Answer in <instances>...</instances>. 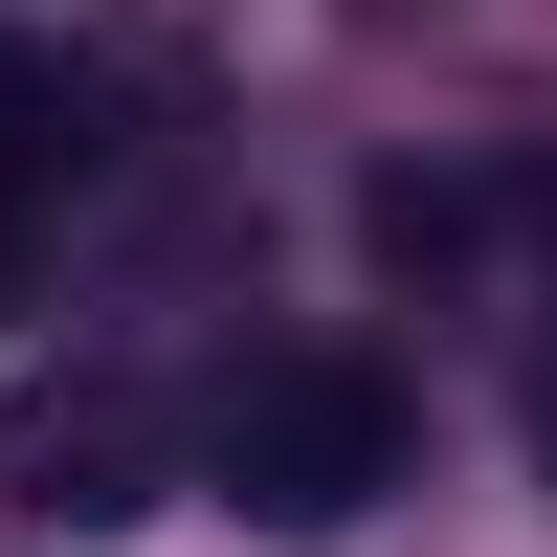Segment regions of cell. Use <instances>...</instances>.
Here are the masks:
<instances>
[{
	"instance_id": "4",
	"label": "cell",
	"mask_w": 557,
	"mask_h": 557,
	"mask_svg": "<svg viewBox=\"0 0 557 557\" xmlns=\"http://www.w3.org/2000/svg\"><path fill=\"white\" fill-rule=\"evenodd\" d=\"M535 469H557V424H535Z\"/></svg>"
},
{
	"instance_id": "2",
	"label": "cell",
	"mask_w": 557,
	"mask_h": 557,
	"mask_svg": "<svg viewBox=\"0 0 557 557\" xmlns=\"http://www.w3.org/2000/svg\"><path fill=\"white\" fill-rule=\"evenodd\" d=\"M134 469H157V401L134 380H67V401H23V446H0V491H23V513H134Z\"/></svg>"
},
{
	"instance_id": "3",
	"label": "cell",
	"mask_w": 557,
	"mask_h": 557,
	"mask_svg": "<svg viewBox=\"0 0 557 557\" xmlns=\"http://www.w3.org/2000/svg\"><path fill=\"white\" fill-rule=\"evenodd\" d=\"M89 157H112V89H89L45 23H0V223H23V201H67Z\"/></svg>"
},
{
	"instance_id": "1",
	"label": "cell",
	"mask_w": 557,
	"mask_h": 557,
	"mask_svg": "<svg viewBox=\"0 0 557 557\" xmlns=\"http://www.w3.org/2000/svg\"><path fill=\"white\" fill-rule=\"evenodd\" d=\"M401 469H424V401H401L357 335H290V357H246V380L201 401V491L246 535H357Z\"/></svg>"
}]
</instances>
